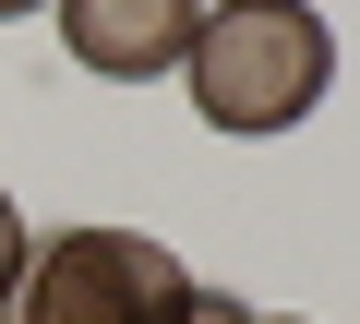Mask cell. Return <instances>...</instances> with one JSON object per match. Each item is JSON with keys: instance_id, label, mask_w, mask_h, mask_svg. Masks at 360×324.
I'll list each match as a JSON object with an SVG mask.
<instances>
[{"instance_id": "1", "label": "cell", "mask_w": 360, "mask_h": 324, "mask_svg": "<svg viewBox=\"0 0 360 324\" xmlns=\"http://www.w3.org/2000/svg\"><path fill=\"white\" fill-rule=\"evenodd\" d=\"M180 72H193V108L205 132H288L324 108L336 84V25L312 13V0H217V13L193 25V48H180Z\"/></svg>"}, {"instance_id": "2", "label": "cell", "mask_w": 360, "mask_h": 324, "mask_svg": "<svg viewBox=\"0 0 360 324\" xmlns=\"http://www.w3.org/2000/svg\"><path fill=\"white\" fill-rule=\"evenodd\" d=\"M193 312V264L144 228H60L49 252H25L0 324H180Z\"/></svg>"}, {"instance_id": "3", "label": "cell", "mask_w": 360, "mask_h": 324, "mask_svg": "<svg viewBox=\"0 0 360 324\" xmlns=\"http://www.w3.org/2000/svg\"><path fill=\"white\" fill-rule=\"evenodd\" d=\"M49 13H60V48L96 84H156V72H180L205 0H49Z\"/></svg>"}, {"instance_id": "4", "label": "cell", "mask_w": 360, "mask_h": 324, "mask_svg": "<svg viewBox=\"0 0 360 324\" xmlns=\"http://www.w3.org/2000/svg\"><path fill=\"white\" fill-rule=\"evenodd\" d=\"M25 252H37V240H25V216H13V193H0V300H13V276H25Z\"/></svg>"}, {"instance_id": "5", "label": "cell", "mask_w": 360, "mask_h": 324, "mask_svg": "<svg viewBox=\"0 0 360 324\" xmlns=\"http://www.w3.org/2000/svg\"><path fill=\"white\" fill-rule=\"evenodd\" d=\"M180 324H264V312H240V300H217V288H193V312Z\"/></svg>"}, {"instance_id": "6", "label": "cell", "mask_w": 360, "mask_h": 324, "mask_svg": "<svg viewBox=\"0 0 360 324\" xmlns=\"http://www.w3.org/2000/svg\"><path fill=\"white\" fill-rule=\"evenodd\" d=\"M13 13H49V0H0V25H13Z\"/></svg>"}, {"instance_id": "7", "label": "cell", "mask_w": 360, "mask_h": 324, "mask_svg": "<svg viewBox=\"0 0 360 324\" xmlns=\"http://www.w3.org/2000/svg\"><path fill=\"white\" fill-rule=\"evenodd\" d=\"M264 324H288V312H264Z\"/></svg>"}]
</instances>
